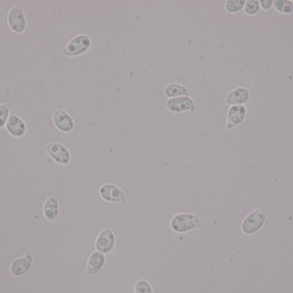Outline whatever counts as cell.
Listing matches in <instances>:
<instances>
[{
  "mask_svg": "<svg viewBox=\"0 0 293 293\" xmlns=\"http://www.w3.org/2000/svg\"><path fill=\"white\" fill-rule=\"evenodd\" d=\"M203 226L200 217L193 213H179L172 217L171 228L177 233H185Z\"/></svg>",
  "mask_w": 293,
  "mask_h": 293,
  "instance_id": "1",
  "label": "cell"
},
{
  "mask_svg": "<svg viewBox=\"0 0 293 293\" xmlns=\"http://www.w3.org/2000/svg\"><path fill=\"white\" fill-rule=\"evenodd\" d=\"M92 46V40L85 34H80L73 37L62 49V53L67 57H76L86 53Z\"/></svg>",
  "mask_w": 293,
  "mask_h": 293,
  "instance_id": "2",
  "label": "cell"
},
{
  "mask_svg": "<svg viewBox=\"0 0 293 293\" xmlns=\"http://www.w3.org/2000/svg\"><path fill=\"white\" fill-rule=\"evenodd\" d=\"M266 221V211L263 207H257L244 217L241 225L244 234L253 235L259 232Z\"/></svg>",
  "mask_w": 293,
  "mask_h": 293,
  "instance_id": "3",
  "label": "cell"
},
{
  "mask_svg": "<svg viewBox=\"0 0 293 293\" xmlns=\"http://www.w3.org/2000/svg\"><path fill=\"white\" fill-rule=\"evenodd\" d=\"M100 196L108 202L116 203L124 205L126 202L125 193L117 185L106 183L102 185L99 189Z\"/></svg>",
  "mask_w": 293,
  "mask_h": 293,
  "instance_id": "4",
  "label": "cell"
},
{
  "mask_svg": "<svg viewBox=\"0 0 293 293\" xmlns=\"http://www.w3.org/2000/svg\"><path fill=\"white\" fill-rule=\"evenodd\" d=\"M166 108L171 113L194 112L197 105L190 97H179L166 100Z\"/></svg>",
  "mask_w": 293,
  "mask_h": 293,
  "instance_id": "5",
  "label": "cell"
},
{
  "mask_svg": "<svg viewBox=\"0 0 293 293\" xmlns=\"http://www.w3.org/2000/svg\"><path fill=\"white\" fill-rule=\"evenodd\" d=\"M46 152L56 163L62 165L69 164L71 159L69 150L58 142H51L47 144L46 146Z\"/></svg>",
  "mask_w": 293,
  "mask_h": 293,
  "instance_id": "6",
  "label": "cell"
},
{
  "mask_svg": "<svg viewBox=\"0 0 293 293\" xmlns=\"http://www.w3.org/2000/svg\"><path fill=\"white\" fill-rule=\"evenodd\" d=\"M52 120L56 127L61 132H70L74 129L75 123L72 117L65 110L58 107L52 114Z\"/></svg>",
  "mask_w": 293,
  "mask_h": 293,
  "instance_id": "7",
  "label": "cell"
},
{
  "mask_svg": "<svg viewBox=\"0 0 293 293\" xmlns=\"http://www.w3.org/2000/svg\"><path fill=\"white\" fill-rule=\"evenodd\" d=\"M115 245V236L109 228L103 229L95 241L97 251L102 254L111 252Z\"/></svg>",
  "mask_w": 293,
  "mask_h": 293,
  "instance_id": "8",
  "label": "cell"
},
{
  "mask_svg": "<svg viewBox=\"0 0 293 293\" xmlns=\"http://www.w3.org/2000/svg\"><path fill=\"white\" fill-rule=\"evenodd\" d=\"M8 24L10 28L14 32H24L26 28V20L21 6H15L10 10L8 14Z\"/></svg>",
  "mask_w": 293,
  "mask_h": 293,
  "instance_id": "9",
  "label": "cell"
},
{
  "mask_svg": "<svg viewBox=\"0 0 293 293\" xmlns=\"http://www.w3.org/2000/svg\"><path fill=\"white\" fill-rule=\"evenodd\" d=\"M246 108L244 105H233L230 107L227 114V127L232 129L244 121L246 116Z\"/></svg>",
  "mask_w": 293,
  "mask_h": 293,
  "instance_id": "10",
  "label": "cell"
},
{
  "mask_svg": "<svg viewBox=\"0 0 293 293\" xmlns=\"http://www.w3.org/2000/svg\"><path fill=\"white\" fill-rule=\"evenodd\" d=\"M250 99V92L246 88L238 87L230 91L225 98V103L230 106L243 105Z\"/></svg>",
  "mask_w": 293,
  "mask_h": 293,
  "instance_id": "11",
  "label": "cell"
},
{
  "mask_svg": "<svg viewBox=\"0 0 293 293\" xmlns=\"http://www.w3.org/2000/svg\"><path fill=\"white\" fill-rule=\"evenodd\" d=\"M6 129L14 137H21L26 132V126L22 119L16 114H12L6 122Z\"/></svg>",
  "mask_w": 293,
  "mask_h": 293,
  "instance_id": "12",
  "label": "cell"
},
{
  "mask_svg": "<svg viewBox=\"0 0 293 293\" xmlns=\"http://www.w3.org/2000/svg\"><path fill=\"white\" fill-rule=\"evenodd\" d=\"M106 262V256L104 254L95 251L90 255L87 261L86 272L90 275H93L100 272Z\"/></svg>",
  "mask_w": 293,
  "mask_h": 293,
  "instance_id": "13",
  "label": "cell"
},
{
  "mask_svg": "<svg viewBox=\"0 0 293 293\" xmlns=\"http://www.w3.org/2000/svg\"><path fill=\"white\" fill-rule=\"evenodd\" d=\"M32 264V257L30 254L23 257L16 259L11 266V272L14 276H21L27 273Z\"/></svg>",
  "mask_w": 293,
  "mask_h": 293,
  "instance_id": "14",
  "label": "cell"
},
{
  "mask_svg": "<svg viewBox=\"0 0 293 293\" xmlns=\"http://www.w3.org/2000/svg\"><path fill=\"white\" fill-rule=\"evenodd\" d=\"M164 94L169 98L189 97V91L185 86L177 83H170L164 89Z\"/></svg>",
  "mask_w": 293,
  "mask_h": 293,
  "instance_id": "15",
  "label": "cell"
},
{
  "mask_svg": "<svg viewBox=\"0 0 293 293\" xmlns=\"http://www.w3.org/2000/svg\"><path fill=\"white\" fill-rule=\"evenodd\" d=\"M43 213L47 220L55 219L58 214V201L55 196H50L44 204Z\"/></svg>",
  "mask_w": 293,
  "mask_h": 293,
  "instance_id": "16",
  "label": "cell"
},
{
  "mask_svg": "<svg viewBox=\"0 0 293 293\" xmlns=\"http://www.w3.org/2000/svg\"><path fill=\"white\" fill-rule=\"evenodd\" d=\"M273 6L283 14H290L293 11V3L290 0H276L273 1Z\"/></svg>",
  "mask_w": 293,
  "mask_h": 293,
  "instance_id": "17",
  "label": "cell"
},
{
  "mask_svg": "<svg viewBox=\"0 0 293 293\" xmlns=\"http://www.w3.org/2000/svg\"><path fill=\"white\" fill-rule=\"evenodd\" d=\"M246 1L244 0H227L225 4V9L228 13H237L244 8Z\"/></svg>",
  "mask_w": 293,
  "mask_h": 293,
  "instance_id": "18",
  "label": "cell"
},
{
  "mask_svg": "<svg viewBox=\"0 0 293 293\" xmlns=\"http://www.w3.org/2000/svg\"><path fill=\"white\" fill-rule=\"evenodd\" d=\"M260 10V1L258 0H249L246 1L244 6V12L248 15H255Z\"/></svg>",
  "mask_w": 293,
  "mask_h": 293,
  "instance_id": "19",
  "label": "cell"
},
{
  "mask_svg": "<svg viewBox=\"0 0 293 293\" xmlns=\"http://www.w3.org/2000/svg\"><path fill=\"white\" fill-rule=\"evenodd\" d=\"M135 293H153L151 285L146 280H139L135 286Z\"/></svg>",
  "mask_w": 293,
  "mask_h": 293,
  "instance_id": "20",
  "label": "cell"
},
{
  "mask_svg": "<svg viewBox=\"0 0 293 293\" xmlns=\"http://www.w3.org/2000/svg\"><path fill=\"white\" fill-rule=\"evenodd\" d=\"M9 107L6 104H0V128L6 125L9 118Z\"/></svg>",
  "mask_w": 293,
  "mask_h": 293,
  "instance_id": "21",
  "label": "cell"
},
{
  "mask_svg": "<svg viewBox=\"0 0 293 293\" xmlns=\"http://www.w3.org/2000/svg\"><path fill=\"white\" fill-rule=\"evenodd\" d=\"M261 8L264 10H269L273 5V1L272 0H261L260 1Z\"/></svg>",
  "mask_w": 293,
  "mask_h": 293,
  "instance_id": "22",
  "label": "cell"
},
{
  "mask_svg": "<svg viewBox=\"0 0 293 293\" xmlns=\"http://www.w3.org/2000/svg\"><path fill=\"white\" fill-rule=\"evenodd\" d=\"M0 102H1V98H0Z\"/></svg>",
  "mask_w": 293,
  "mask_h": 293,
  "instance_id": "23",
  "label": "cell"
}]
</instances>
